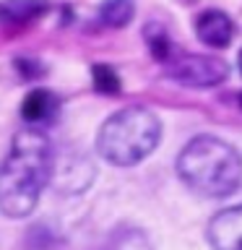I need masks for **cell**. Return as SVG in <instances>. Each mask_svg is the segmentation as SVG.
<instances>
[{
	"mask_svg": "<svg viewBox=\"0 0 242 250\" xmlns=\"http://www.w3.org/2000/svg\"><path fill=\"white\" fill-rule=\"evenodd\" d=\"M52 167L55 146L47 130L26 125L16 130L0 159V214L5 219L34 214L44 188L52 183Z\"/></svg>",
	"mask_w": 242,
	"mask_h": 250,
	"instance_id": "cell-1",
	"label": "cell"
},
{
	"mask_svg": "<svg viewBox=\"0 0 242 250\" xmlns=\"http://www.w3.org/2000/svg\"><path fill=\"white\" fill-rule=\"evenodd\" d=\"M177 177L201 198H229L242 185V154L229 141L195 136L175 162Z\"/></svg>",
	"mask_w": 242,
	"mask_h": 250,
	"instance_id": "cell-2",
	"label": "cell"
},
{
	"mask_svg": "<svg viewBox=\"0 0 242 250\" xmlns=\"http://www.w3.org/2000/svg\"><path fill=\"white\" fill-rule=\"evenodd\" d=\"M161 141V120L146 107H122L97 130V154L115 167H136Z\"/></svg>",
	"mask_w": 242,
	"mask_h": 250,
	"instance_id": "cell-3",
	"label": "cell"
},
{
	"mask_svg": "<svg viewBox=\"0 0 242 250\" xmlns=\"http://www.w3.org/2000/svg\"><path fill=\"white\" fill-rule=\"evenodd\" d=\"M167 76L187 89H214L229 78V65L214 55H182L169 62Z\"/></svg>",
	"mask_w": 242,
	"mask_h": 250,
	"instance_id": "cell-4",
	"label": "cell"
},
{
	"mask_svg": "<svg viewBox=\"0 0 242 250\" xmlns=\"http://www.w3.org/2000/svg\"><path fill=\"white\" fill-rule=\"evenodd\" d=\"M21 120L26 123V128H50L60 115V97L47 86H34L26 91V97L21 99L19 107Z\"/></svg>",
	"mask_w": 242,
	"mask_h": 250,
	"instance_id": "cell-5",
	"label": "cell"
},
{
	"mask_svg": "<svg viewBox=\"0 0 242 250\" xmlns=\"http://www.w3.org/2000/svg\"><path fill=\"white\" fill-rule=\"evenodd\" d=\"M206 240L214 250H242V203L216 211L208 219Z\"/></svg>",
	"mask_w": 242,
	"mask_h": 250,
	"instance_id": "cell-6",
	"label": "cell"
},
{
	"mask_svg": "<svg viewBox=\"0 0 242 250\" xmlns=\"http://www.w3.org/2000/svg\"><path fill=\"white\" fill-rule=\"evenodd\" d=\"M94 167L86 156L78 154H68V156H55V167H52V183L58 185L60 193H83L89 190L91 180H94Z\"/></svg>",
	"mask_w": 242,
	"mask_h": 250,
	"instance_id": "cell-7",
	"label": "cell"
},
{
	"mask_svg": "<svg viewBox=\"0 0 242 250\" xmlns=\"http://www.w3.org/2000/svg\"><path fill=\"white\" fill-rule=\"evenodd\" d=\"M195 37L201 39L206 47H214V50H224V47L232 44L234 39V21L229 13L219 11V8H208L195 16Z\"/></svg>",
	"mask_w": 242,
	"mask_h": 250,
	"instance_id": "cell-8",
	"label": "cell"
},
{
	"mask_svg": "<svg viewBox=\"0 0 242 250\" xmlns=\"http://www.w3.org/2000/svg\"><path fill=\"white\" fill-rule=\"evenodd\" d=\"M52 11L50 0H0V26L23 29L42 21Z\"/></svg>",
	"mask_w": 242,
	"mask_h": 250,
	"instance_id": "cell-9",
	"label": "cell"
},
{
	"mask_svg": "<svg viewBox=\"0 0 242 250\" xmlns=\"http://www.w3.org/2000/svg\"><path fill=\"white\" fill-rule=\"evenodd\" d=\"M136 16V3L133 0H101L97 19L107 29H125Z\"/></svg>",
	"mask_w": 242,
	"mask_h": 250,
	"instance_id": "cell-10",
	"label": "cell"
},
{
	"mask_svg": "<svg viewBox=\"0 0 242 250\" xmlns=\"http://www.w3.org/2000/svg\"><path fill=\"white\" fill-rule=\"evenodd\" d=\"M143 42L148 47V55L156 62H169L172 58V39L167 34V29L159 21H148L143 26Z\"/></svg>",
	"mask_w": 242,
	"mask_h": 250,
	"instance_id": "cell-11",
	"label": "cell"
},
{
	"mask_svg": "<svg viewBox=\"0 0 242 250\" xmlns=\"http://www.w3.org/2000/svg\"><path fill=\"white\" fill-rule=\"evenodd\" d=\"M91 83L99 94H107V97H115V94L122 91L120 73L109 62H94L91 65Z\"/></svg>",
	"mask_w": 242,
	"mask_h": 250,
	"instance_id": "cell-12",
	"label": "cell"
},
{
	"mask_svg": "<svg viewBox=\"0 0 242 250\" xmlns=\"http://www.w3.org/2000/svg\"><path fill=\"white\" fill-rule=\"evenodd\" d=\"M13 70L19 73L21 81H26V83H37V81H42V78L47 76V65L42 60H37V58H16L13 60Z\"/></svg>",
	"mask_w": 242,
	"mask_h": 250,
	"instance_id": "cell-13",
	"label": "cell"
},
{
	"mask_svg": "<svg viewBox=\"0 0 242 250\" xmlns=\"http://www.w3.org/2000/svg\"><path fill=\"white\" fill-rule=\"evenodd\" d=\"M237 62H240V73H242V50H240V58H237Z\"/></svg>",
	"mask_w": 242,
	"mask_h": 250,
	"instance_id": "cell-14",
	"label": "cell"
},
{
	"mask_svg": "<svg viewBox=\"0 0 242 250\" xmlns=\"http://www.w3.org/2000/svg\"><path fill=\"white\" fill-rule=\"evenodd\" d=\"M240 107H242V94H240Z\"/></svg>",
	"mask_w": 242,
	"mask_h": 250,
	"instance_id": "cell-15",
	"label": "cell"
}]
</instances>
